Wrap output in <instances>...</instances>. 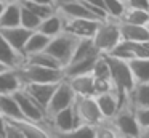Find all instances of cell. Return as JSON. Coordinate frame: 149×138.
<instances>
[{
    "label": "cell",
    "mask_w": 149,
    "mask_h": 138,
    "mask_svg": "<svg viewBox=\"0 0 149 138\" xmlns=\"http://www.w3.org/2000/svg\"><path fill=\"white\" fill-rule=\"evenodd\" d=\"M7 130H8V119L0 114V138H7Z\"/></svg>",
    "instance_id": "1f68e13d"
},
{
    "label": "cell",
    "mask_w": 149,
    "mask_h": 138,
    "mask_svg": "<svg viewBox=\"0 0 149 138\" xmlns=\"http://www.w3.org/2000/svg\"><path fill=\"white\" fill-rule=\"evenodd\" d=\"M146 27H148V29H149V22H148V24H146Z\"/></svg>",
    "instance_id": "74e56055"
},
{
    "label": "cell",
    "mask_w": 149,
    "mask_h": 138,
    "mask_svg": "<svg viewBox=\"0 0 149 138\" xmlns=\"http://www.w3.org/2000/svg\"><path fill=\"white\" fill-rule=\"evenodd\" d=\"M135 117L139 125L138 138H149V108H133Z\"/></svg>",
    "instance_id": "4316f807"
},
{
    "label": "cell",
    "mask_w": 149,
    "mask_h": 138,
    "mask_svg": "<svg viewBox=\"0 0 149 138\" xmlns=\"http://www.w3.org/2000/svg\"><path fill=\"white\" fill-rule=\"evenodd\" d=\"M5 2H19V0H5Z\"/></svg>",
    "instance_id": "8d00e7d4"
},
{
    "label": "cell",
    "mask_w": 149,
    "mask_h": 138,
    "mask_svg": "<svg viewBox=\"0 0 149 138\" xmlns=\"http://www.w3.org/2000/svg\"><path fill=\"white\" fill-rule=\"evenodd\" d=\"M74 104V103H72ZM68 106L63 108L59 111H56L53 116L47 117V127H50V133H56V135H64L68 137L74 127L79 125L77 116H75L74 106Z\"/></svg>",
    "instance_id": "ba28073f"
},
{
    "label": "cell",
    "mask_w": 149,
    "mask_h": 138,
    "mask_svg": "<svg viewBox=\"0 0 149 138\" xmlns=\"http://www.w3.org/2000/svg\"><path fill=\"white\" fill-rule=\"evenodd\" d=\"M50 37H47L45 34H42L40 31H32L29 35V39L26 40L23 48V55H31V53H37V51L45 50L47 43H48Z\"/></svg>",
    "instance_id": "cb8c5ba5"
},
{
    "label": "cell",
    "mask_w": 149,
    "mask_h": 138,
    "mask_svg": "<svg viewBox=\"0 0 149 138\" xmlns=\"http://www.w3.org/2000/svg\"><path fill=\"white\" fill-rule=\"evenodd\" d=\"M95 99H96V104L100 108L101 114H103L104 120H109V119L114 117L117 111L120 108V101H119V96L114 90L111 92H103V93H96L93 95Z\"/></svg>",
    "instance_id": "8fae6325"
},
{
    "label": "cell",
    "mask_w": 149,
    "mask_h": 138,
    "mask_svg": "<svg viewBox=\"0 0 149 138\" xmlns=\"http://www.w3.org/2000/svg\"><path fill=\"white\" fill-rule=\"evenodd\" d=\"M21 2V0H19ZM31 2H36V3H42V5H53V2L52 0H31ZM55 6V5H53Z\"/></svg>",
    "instance_id": "d6a6232c"
},
{
    "label": "cell",
    "mask_w": 149,
    "mask_h": 138,
    "mask_svg": "<svg viewBox=\"0 0 149 138\" xmlns=\"http://www.w3.org/2000/svg\"><path fill=\"white\" fill-rule=\"evenodd\" d=\"M91 40H93L96 50L100 51L101 55L111 53L112 48L122 40L117 19H112V18L101 19L98 27H96V31H95V34H93V37H91Z\"/></svg>",
    "instance_id": "7a4b0ae2"
},
{
    "label": "cell",
    "mask_w": 149,
    "mask_h": 138,
    "mask_svg": "<svg viewBox=\"0 0 149 138\" xmlns=\"http://www.w3.org/2000/svg\"><path fill=\"white\" fill-rule=\"evenodd\" d=\"M63 22H64L63 15L58 10H55V13H52L50 16H47V18L42 19V22H40L37 31L45 34L47 37H53V35L59 34V32L63 31Z\"/></svg>",
    "instance_id": "d6986e66"
},
{
    "label": "cell",
    "mask_w": 149,
    "mask_h": 138,
    "mask_svg": "<svg viewBox=\"0 0 149 138\" xmlns=\"http://www.w3.org/2000/svg\"><path fill=\"white\" fill-rule=\"evenodd\" d=\"M72 106H74L79 124H90L96 127L101 122H104V117L98 108L95 96H75Z\"/></svg>",
    "instance_id": "52a82bcc"
},
{
    "label": "cell",
    "mask_w": 149,
    "mask_h": 138,
    "mask_svg": "<svg viewBox=\"0 0 149 138\" xmlns=\"http://www.w3.org/2000/svg\"><path fill=\"white\" fill-rule=\"evenodd\" d=\"M24 82L18 69L7 67L0 72V95H13L16 90L23 88Z\"/></svg>",
    "instance_id": "7c38bea8"
},
{
    "label": "cell",
    "mask_w": 149,
    "mask_h": 138,
    "mask_svg": "<svg viewBox=\"0 0 149 138\" xmlns=\"http://www.w3.org/2000/svg\"><path fill=\"white\" fill-rule=\"evenodd\" d=\"M71 138H95L96 137V127L90 124H79L74 130L68 135Z\"/></svg>",
    "instance_id": "f546056e"
},
{
    "label": "cell",
    "mask_w": 149,
    "mask_h": 138,
    "mask_svg": "<svg viewBox=\"0 0 149 138\" xmlns=\"http://www.w3.org/2000/svg\"><path fill=\"white\" fill-rule=\"evenodd\" d=\"M31 32L32 31L23 27V26H13V27H2L0 29V34L7 39L8 43H10L15 50L21 51V53H23L24 43H26V40L29 39Z\"/></svg>",
    "instance_id": "e0dca14e"
},
{
    "label": "cell",
    "mask_w": 149,
    "mask_h": 138,
    "mask_svg": "<svg viewBox=\"0 0 149 138\" xmlns=\"http://www.w3.org/2000/svg\"><path fill=\"white\" fill-rule=\"evenodd\" d=\"M21 18V3L19 2H7L5 10L0 15V29L19 26Z\"/></svg>",
    "instance_id": "44dd1931"
},
{
    "label": "cell",
    "mask_w": 149,
    "mask_h": 138,
    "mask_svg": "<svg viewBox=\"0 0 149 138\" xmlns=\"http://www.w3.org/2000/svg\"><path fill=\"white\" fill-rule=\"evenodd\" d=\"M52 2H53V5H55V6H58V5H61V3L68 2V0H52Z\"/></svg>",
    "instance_id": "e575fe53"
},
{
    "label": "cell",
    "mask_w": 149,
    "mask_h": 138,
    "mask_svg": "<svg viewBox=\"0 0 149 138\" xmlns=\"http://www.w3.org/2000/svg\"><path fill=\"white\" fill-rule=\"evenodd\" d=\"M0 114L8 120H23V114L13 95H0Z\"/></svg>",
    "instance_id": "ffe728a7"
},
{
    "label": "cell",
    "mask_w": 149,
    "mask_h": 138,
    "mask_svg": "<svg viewBox=\"0 0 149 138\" xmlns=\"http://www.w3.org/2000/svg\"><path fill=\"white\" fill-rule=\"evenodd\" d=\"M3 69H7V66H5L3 63H0V72H2V71H3Z\"/></svg>",
    "instance_id": "d590c367"
},
{
    "label": "cell",
    "mask_w": 149,
    "mask_h": 138,
    "mask_svg": "<svg viewBox=\"0 0 149 138\" xmlns=\"http://www.w3.org/2000/svg\"><path fill=\"white\" fill-rule=\"evenodd\" d=\"M125 10V2L123 0H104V11L107 18L119 19Z\"/></svg>",
    "instance_id": "f1b7e54d"
},
{
    "label": "cell",
    "mask_w": 149,
    "mask_h": 138,
    "mask_svg": "<svg viewBox=\"0 0 149 138\" xmlns=\"http://www.w3.org/2000/svg\"><path fill=\"white\" fill-rule=\"evenodd\" d=\"M111 127L116 132V137L122 138H138L139 135V125L135 117V109L132 104H123L119 108V111L114 114L112 119L107 120Z\"/></svg>",
    "instance_id": "3957f363"
},
{
    "label": "cell",
    "mask_w": 149,
    "mask_h": 138,
    "mask_svg": "<svg viewBox=\"0 0 149 138\" xmlns=\"http://www.w3.org/2000/svg\"><path fill=\"white\" fill-rule=\"evenodd\" d=\"M74 99H75V93H74V90L71 88L69 82L66 79L59 80V82L56 83V88H55V92H53L52 98H50L48 104H47V117L53 116L56 111H59V109L71 106L72 103H74Z\"/></svg>",
    "instance_id": "9c48e42d"
},
{
    "label": "cell",
    "mask_w": 149,
    "mask_h": 138,
    "mask_svg": "<svg viewBox=\"0 0 149 138\" xmlns=\"http://www.w3.org/2000/svg\"><path fill=\"white\" fill-rule=\"evenodd\" d=\"M40 22H42V18H39L36 13H32L31 10H27L26 6L21 5L19 26H23V27L29 29V31H37V29H39V26H40Z\"/></svg>",
    "instance_id": "484cf974"
},
{
    "label": "cell",
    "mask_w": 149,
    "mask_h": 138,
    "mask_svg": "<svg viewBox=\"0 0 149 138\" xmlns=\"http://www.w3.org/2000/svg\"><path fill=\"white\" fill-rule=\"evenodd\" d=\"M127 63H128V67H130V71H132L135 83L148 82L149 80V56L133 58V60H128Z\"/></svg>",
    "instance_id": "7402d4cb"
},
{
    "label": "cell",
    "mask_w": 149,
    "mask_h": 138,
    "mask_svg": "<svg viewBox=\"0 0 149 138\" xmlns=\"http://www.w3.org/2000/svg\"><path fill=\"white\" fill-rule=\"evenodd\" d=\"M117 21L122 22H132V24H141L146 26L149 22V11L146 10H138V8H128L125 6L122 16H120Z\"/></svg>",
    "instance_id": "d4e9b609"
},
{
    "label": "cell",
    "mask_w": 149,
    "mask_h": 138,
    "mask_svg": "<svg viewBox=\"0 0 149 138\" xmlns=\"http://www.w3.org/2000/svg\"><path fill=\"white\" fill-rule=\"evenodd\" d=\"M125 6L149 11V0H125Z\"/></svg>",
    "instance_id": "4dcf8cb0"
},
{
    "label": "cell",
    "mask_w": 149,
    "mask_h": 138,
    "mask_svg": "<svg viewBox=\"0 0 149 138\" xmlns=\"http://www.w3.org/2000/svg\"><path fill=\"white\" fill-rule=\"evenodd\" d=\"M77 42H79V39L75 37V35L69 34V32H66V31H61L59 34L50 37L45 50L48 51L52 56H55L56 60L61 63V66L64 67L66 64L69 63V60H71V55H72V51H74Z\"/></svg>",
    "instance_id": "5b68a950"
},
{
    "label": "cell",
    "mask_w": 149,
    "mask_h": 138,
    "mask_svg": "<svg viewBox=\"0 0 149 138\" xmlns=\"http://www.w3.org/2000/svg\"><path fill=\"white\" fill-rule=\"evenodd\" d=\"M128 104L133 108H149V80L135 83L128 95Z\"/></svg>",
    "instance_id": "ac0fdd59"
},
{
    "label": "cell",
    "mask_w": 149,
    "mask_h": 138,
    "mask_svg": "<svg viewBox=\"0 0 149 138\" xmlns=\"http://www.w3.org/2000/svg\"><path fill=\"white\" fill-rule=\"evenodd\" d=\"M109 66V76L114 85V92L117 93L120 101V108L128 103V95L135 87V79L132 76V71L128 67V63L125 60L116 58L112 55H104Z\"/></svg>",
    "instance_id": "6da1fadb"
},
{
    "label": "cell",
    "mask_w": 149,
    "mask_h": 138,
    "mask_svg": "<svg viewBox=\"0 0 149 138\" xmlns=\"http://www.w3.org/2000/svg\"><path fill=\"white\" fill-rule=\"evenodd\" d=\"M5 5H7V2H5V0H0V15H2V11L5 10Z\"/></svg>",
    "instance_id": "836d02e7"
},
{
    "label": "cell",
    "mask_w": 149,
    "mask_h": 138,
    "mask_svg": "<svg viewBox=\"0 0 149 138\" xmlns=\"http://www.w3.org/2000/svg\"><path fill=\"white\" fill-rule=\"evenodd\" d=\"M13 96L16 98L18 106L21 109V114L26 120L36 122V124H42L47 127V111L43 106H40L29 93L24 88H19L13 93ZM50 132V130H48Z\"/></svg>",
    "instance_id": "8992f818"
},
{
    "label": "cell",
    "mask_w": 149,
    "mask_h": 138,
    "mask_svg": "<svg viewBox=\"0 0 149 138\" xmlns=\"http://www.w3.org/2000/svg\"><path fill=\"white\" fill-rule=\"evenodd\" d=\"M69 82L71 88L74 90L75 96H93L95 95V80L93 74H80V76L64 77Z\"/></svg>",
    "instance_id": "5bb4252c"
},
{
    "label": "cell",
    "mask_w": 149,
    "mask_h": 138,
    "mask_svg": "<svg viewBox=\"0 0 149 138\" xmlns=\"http://www.w3.org/2000/svg\"><path fill=\"white\" fill-rule=\"evenodd\" d=\"M64 18L63 22V31L75 35L77 39H91L96 31L100 21L98 19H90V18Z\"/></svg>",
    "instance_id": "30bf717a"
},
{
    "label": "cell",
    "mask_w": 149,
    "mask_h": 138,
    "mask_svg": "<svg viewBox=\"0 0 149 138\" xmlns=\"http://www.w3.org/2000/svg\"><path fill=\"white\" fill-rule=\"evenodd\" d=\"M122 40L132 42H149V29L141 24H132V22L117 21Z\"/></svg>",
    "instance_id": "2e32d148"
},
{
    "label": "cell",
    "mask_w": 149,
    "mask_h": 138,
    "mask_svg": "<svg viewBox=\"0 0 149 138\" xmlns=\"http://www.w3.org/2000/svg\"><path fill=\"white\" fill-rule=\"evenodd\" d=\"M21 5L26 6L27 10H31L32 13H36L39 18H47V16H50L52 13H55L56 6L53 5H42V3H36V2H31V0H21Z\"/></svg>",
    "instance_id": "83f0119b"
},
{
    "label": "cell",
    "mask_w": 149,
    "mask_h": 138,
    "mask_svg": "<svg viewBox=\"0 0 149 138\" xmlns=\"http://www.w3.org/2000/svg\"><path fill=\"white\" fill-rule=\"evenodd\" d=\"M0 63H3L7 67H13V69H19L24 64V55L15 50L2 34H0Z\"/></svg>",
    "instance_id": "4fadbf2b"
},
{
    "label": "cell",
    "mask_w": 149,
    "mask_h": 138,
    "mask_svg": "<svg viewBox=\"0 0 149 138\" xmlns=\"http://www.w3.org/2000/svg\"><path fill=\"white\" fill-rule=\"evenodd\" d=\"M123 2H125V0H123Z\"/></svg>",
    "instance_id": "f35d334b"
},
{
    "label": "cell",
    "mask_w": 149,
    "mask_h": 138,
    "mask_svg": "<svg viewBox=\"0 0 149 138\" xmlns=\"http://www.w3.org/2000/svg\"><path fill=\"white\" fill-rule=\"evenodd\" d=\"M23 88L26 90L40 106H43L45 111H47V104H48L53 92H55L56 83H32V82H29V83H24Z\"/></svg>",
    "instance_id": "9a60e30c"
},
{
    "label": "cell",
    "mask_w": 149,
    "mask_h": 138,
    "mask_svg": "<svg viewBox=\"0 0 149 138\" xmlns=\"http://www.w3.org/2000/svg\"><path fill=\"white\" fill-rule=\"evenodd\" d=\"M18 71L24 83H58L59 80L64 79L63 67H43L24 63Z\"/></svg>",
    "instance_id": "277c9868"
},
{
    "label": "cell",
    "mask_w": 149,
    "mask_h": 138,
    "mask_svg": "<svg viewBox=\"0 0 149 138\" xmlns=\"http://www.w3.org/2000/svg\"><path fill=\"white\" fill-rule=\"evenodd\" d=\"M24 63L26 64H36V66H43V67H63L61 63H59L55 56H52L47 50L26 55V56H24Z\"/></svg>",
    "instance_id": "603a6c76"
}]
</instances>
